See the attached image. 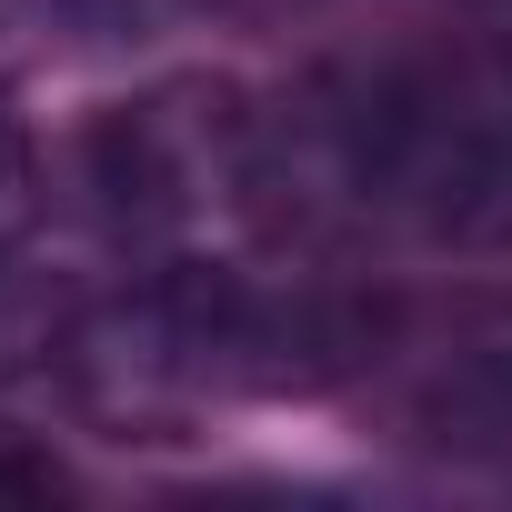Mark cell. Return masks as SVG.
<instances>
[{
	"mask_svg": "<svg viewBox=\"0 0 512 512\" xmlns=\"http://www.w3.org/2000/svg\"><path fill=\"white\" fill-rule=\"evenodd\" d=\"M251 151H262V101L221 71H171L101 101L71 131L61 191L121 262H181V251H241V241L262 251Z\"/></svg>",
	"mask_w": 512,
	"mask_h": 512,
	"instance_id": "cell-2",
	"label": "cell"
},
{
	"mask_svg": "<svg viewBox=\"0 0 512 512\" xmlns=\"http://www.w3.org/2000/svg\"><path fill=\"white\" fill-rule=\"evenodd\" d=\"M262 251H512V31H422L292 71L262 101Z\"/></svg>",
	"mask_w": 512,
	"mask_h": 512,
	"instance_id": "cell-1",
	"label": "cell"
},
{
	"mask_svg": "<svg viewBox=\"0 0 512 512\" xmlns=\"http://www.w3.org/2000/svg\"><path fill=\"white\" fill-rule=\"evenodd\" d=\"M151 0H0V81H21L31 61H81L141 41Z\"/></svg>",
	"mask_w": 512,
	"mask_h": 512,
	"instance_id": "cell-5",
	"label": "cell"
},
{
	"mask_svg": "<svg viewBox=\"0 0 512 512\" xmlns=\"http://www.w3.org/2000/svg\"><path fill=\"white\" fill-rule=\"evenodd\" d=\"M492 11H502V21H512V0H492Z\"/></svg>",
	"mask_w": 512,
	"mask_h": 512,
	"instance_id": "cell-8",
	"label": "cell"
},
{
	"mask_svg": "<svg viewBox=\"0 0 512 512\" xmlns=\"http://www.w3.org/2000/svg\"><path fill=\"white\" fill-rule=\"evenodd\" d=\"M51 492H71V482H61V462L0 432V502H51Z\"/></svg>",
	"mask_w": 512,
	"mask_h": 512,
	"instance_id": "cell-7",
	"label": "cell"
},
{
	"mask_svg": "<svg viewBox=\"0 0 512 512\" xmlns=\"http://www.w3.org/2000/svg\"><path fill=\"white\" fill-rule=\"evenodd\" d=\"M31 221H41V141H31L11 81H0V262L31 241Z\"/></svg>",
	"mask_w": 512,
	"mask_h": 512,
	"instance_id": "cell-6",
	"label": "cell"
},
{
	"mask_svg": "<svg viewBox=\"0 0 512 512\" xmlns=\"http://www.w3.org/2000/svg\"><path fill=\"white\" fill-rule=\"evenodd\" d=\"M71 322H81V282H61L31 251H11V262H0V412H21L41 392L61 402Z\"/></svg>",
	"mask_w": 512,
	"mask_h": 512,
	"instance_id": "cell-4",
	"label": "cell"
},
{
	"mask_svg": "<svg viewBox=\"0 0 512 512\" xmlns=\"http://www.w3.org/2000/svg\"><path fill=\"white\" fill-rule=\"evenodd\" d=\"M402 442L422 452H462V462H512V282L502 292H462L452 312L402 322L392 362L362 382Z\"/></svg>",
	"mask_w": 512,
	"mask_h": 512,
	"instance_id": "cell-3",
	"label": "cell"
}]
</instances>
